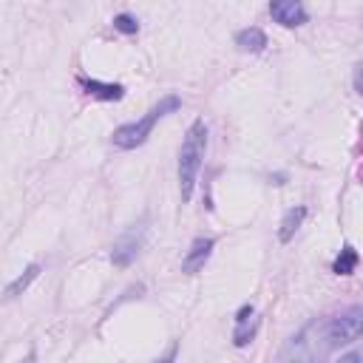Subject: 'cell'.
I'll use <instances>...</instances> for the list:
<instances>
[{"instance_id":"cell-4","label":"cell","mask_w":363,"mask_h":363,"mask_svg":"<svg viewBox=\"0 0 363 363\" xmlns=\"http://www.w3.org/2000/svg\"><path fill=\"white\" fill-rule=\"evenodd\" d=\"M142 238H145V224H142V221H139V224H130V227L113 241V247H111V261L119 264V267H128V264L136 258V252H139V247H142Z\"/></svg>"},{"instance_id":"cell-11","label":"cell","mask_w":363,"mask_h":363,"mask_svg":"<svg viewBox=\"0 0 363 363\" xmlns=\"http://www.w3.org/2000/svg\"><path fill=\"white\" fill-rule=\"evenodd\" d=\"M235 45H238L241 51L258 54V51H264V45H267V34H264L261 28H255V26H250V28H241V31L235 34Z\"/></svg>"},{"instance_id":"cell-10","label":"cell","mask_w":363,"mask_h":363,"mask_svg":"<svg viewBox=\"0 0 363 363\" xmlns=\"http://www.w3.org/2000/svg\"><path fill=\"white\" fill-rule=\"evenodd\" d=\"M303 218H306V207H292V210H286V216L281 218V227H278V241L281 244H286V241H292V235L298 233V227L303 224Z\"/></svg>"},{"instance_id":"cell-14","label":"cell","mask_w":363,"mask_h":363,"mask_svg":"<svg viewBox=\"0 0 363 363\" xmlns=\"http://www.w3.org/2000/svg\"><path fill=\"white\" fill-rule=\"evenodd\" d=\"M113 28H116V31H122V34H136V31H139V23H136V17H133V14L122 11V14H116V17H113Z\"/></svg>"},{"instance_id":"cell-1","label":"cell","mask_w":363,"mask_h":363,"mask_svg":"<svg viewBox=\"0 0 363 363\" xmlns=\"http://www.w3.org/2000/svg\"><path fill=\"white\" fill-rule=\"evenodd\" d=\"M204 150H207V125L204 119H196L187 128L182 139V150H179V190L184 201H190L193 196V187H196V179L204 162Z\"/></svg>"},{"instance_id":"cell-17","label":"cell","mask_w":363,"mask_h":363,"mask_svg":"<svg viewBox=\"0 0 363 363\" xmlns=\"http://www.w3.org/2000/svg\"><path fill=\"white\" fill-rule=\"evenodd\" d=\"M312 363H315V360H312Z\"/></svg>"},{"instance_id":"cell-16","label":"cell","mask_w":363,"mask_h":363,"mask_svg":"<svg viewBox=\"0 0 363 363\" xmlns=\"http://www.w3.org/2000/svg\"><path fill=\"white\" fill-rule=\"evenodd\" d=\"M173 360H176V346H170V349H167V354H162V357H156L153 363H173Z\"/></svg>"},{"instance_id":"cell-6","label":"cell","mask_w":363,"mask_h":363,"mask_svg":"<svg viewBox=\"0 0 363 363\" xmlns=\"http://www.w3.org/2000/svg\"><path fill=\"white\" fill-rule=\"evenodd\" d=\"M255 329H258V318H255V309L252 303H244L235 315V329H233V343L235 346H247L252 337H255Z\"/></svg>"},{"instance_id":"cell-3","label":"cell","mask_w":363,"mask_h":363,"mask_svg":"<svg viewBox=\"0 0 363 363\" xmlns=\"http://www.w3.org/2000/svg\"><path fill=\"white\" fill-rule=\"evenodd\" d=\"M360 332H363V309L360 306H349L346 312H340V315H335V318L326 320V326H323L326 349L352 343V340L360 337Z\"/></svg>"},{"instance_id":"cell-2","label":"cell","mask_w":363,"mask_h":363,"mask_svg":"<svg viewBox=\"0 0 363 363\" xmlns=\"http://www.w3.org/2000/svg\"><path fill=\"white\" fill-rule=\"evenodd\" d=\"M182 108V99L179 96H162L142 119H136V122H128V125H119L116 130H113V145L116 147H122V150H133V147H139V145H145V139L150 136V130H153V125L162 119V116H167V113H173V111H179Z\"/></svg>"},{"instance_id":"cell-9","label":"cell","mask_w":363,"mask_h":363,"mask_svg":"<svg viewBox=\"0 0 363 363\" xmlns=\"http://www.w3.org/2000/svg\"><path fill=\"white\" fill-rule=\"evenodd\" d=\"M79 82H82L85 94H91L96 99H105V102H116V99L125 96V88L116 85V82H99V79H79Z\"/></svg>"},{"instance_id":"cell-12","label":"cell","mask_w":363,"mask_h":363,"mask_svg":"<svg viewBox=\"0 0 363 363\" xmlns=\"http://www.w3.org/2000/svg\"><path fill=\"white\" fill-rule=\"evenodd\" d=\"M354 267H357V250L346 244V247L340 250V255L335 258L332 272H337V275H352V272H354Z\"/></svg>"},{"instance_id":"cell-5","label":"cell","mask_w":363,"mask_h":363,"mask_svg":"<svg viewBox=\"0 0 363 363\" xmlns=\"http://www.w3.org/2000/svg\"><path fill=\"white\" fill-rule=\"evenodd\" d=\"M269 17L275 23H281V26H286V28H298V26H303L309 20L303 3H298V0H275V3H269Z\"/></svg>"},{"instance_id":"cell-7","label":"cell","mask_w":363,"mask_h":363,"mask_svg":"<svg viewBox=\"0 0 363 363\" xmlns=\"http://www.w3.org/2000/svg\"><path fill=\"white\" fill-rule=\"evenodd\" d=\"M306 332H309V326H306L303 332H298V335H292V337L286 340V346H284V352H281L278 363H312V349H309Z\"/></svg>"},{"instance_id":"cell-13","label":"cell","mask_w":363,"mask_h":363,"mask_svg":"<svg viewBox=\"0 0 363 363\" xmlns=\"http://www.w3.org/2000/svg\"><path fill=\"white\" fill-rule=\"evenodd\" d=\"M37 275H40V264H31V267H28L23 275H17V278H14V281L6 286V298H17L20 292H26V289H28V284H31Z\"/></svg>"},{"instance_id":"cell-15","label":"cell","mask_w":363,"mask_h":363,"mask_svg":"<svg viewBox=\"0 0 363 363\" xmlns=\"http://www.w3.org/2000/svg\"><path fill=\"white\" fill-rule=\"evenodd\" d=\"M337 363H363V354H360V352H349V354H343Z\"/></svg>"},{"instance_id":"cell-8","label":"cell","mask_w":363,"mask_h":363,"mask_svg":"<svg viewBox=\"0 0 363 363\" xmlns=\"http://www.w3.org/2000/svg\"><path fill=\"white\" fill-rule=\"evenodd\" d=\"M210 252H213V238H196L190 244V250L184 252V258H182V272H187V275L199 272L207 264Z\"/></svg>"}]
</instances>
